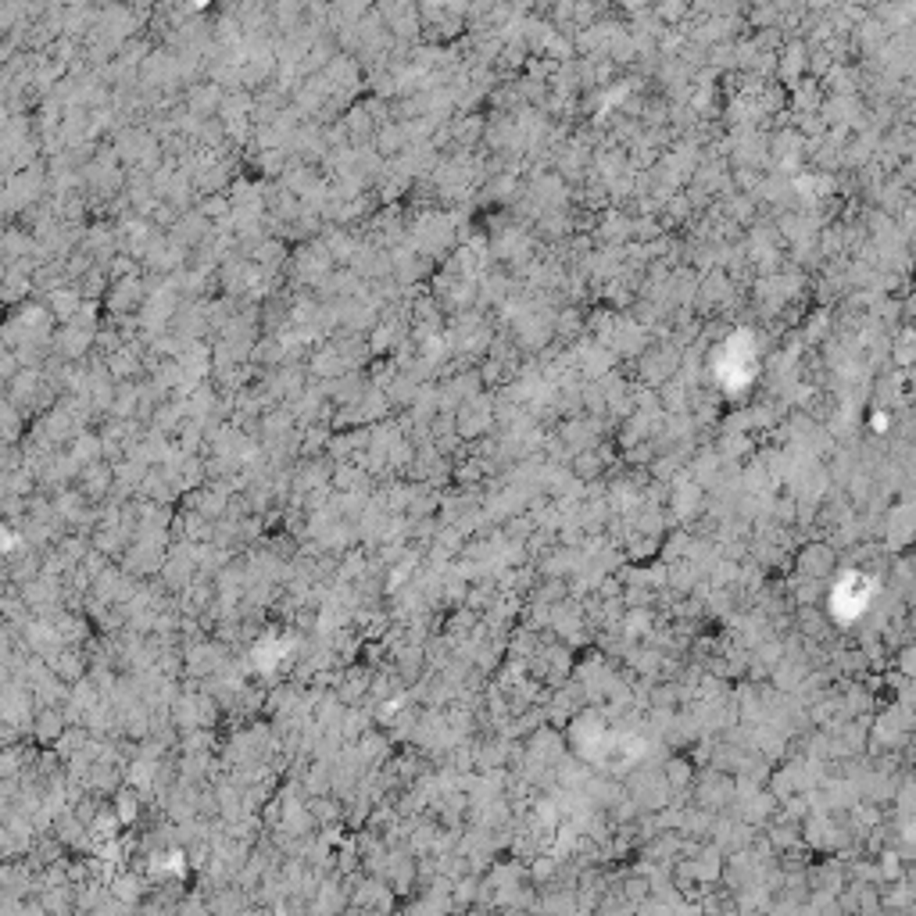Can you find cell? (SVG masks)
<instances>
[{
  "instance_id": "1",
  "label": "cell",
  "mask_w": 916,
  "mask_h": 916,
  "mask_svg": "<svg viewBox=\"0 0 916 916\" xmlns=\"http://www.w3.org/2000/svg\"><path fill=\"white\" fill-rule=\"evenodd\" d=\"M32 291V276H29V265H7L4 269V280H0V301L4 305H22Z\"/></svg>"
},
{
  "instance_id": "2",
  "label": "cell",
  "mask_w": 916,
  "mask_h": 916,
  "mask_svg": "<svg viewBox=\"0 0 916 916\" xmlns=\"http://www.w3.org/2000/svg\"><path fill=\"white\" fill-rule=\"evenodd\" d=\"M329 265H333V258L326 254L322 244H308L305 251L298 254V276H301L305 283H322L326 273H329Z\"/></svg>"
},
{
  "instance_id": "3",
  "label": "cell",
  "mask_w": 916,
  "mask_h": 916,
  "mask_svg": "<svg viewBox=\"0 0 916 916\" xmlns=\"http://www.w3.org/2000/svg\"><path fill=\"white\" fill-rule=\"evenodd\" d=\"M79 491L87 495V502H97V498H104L107 495V487L115 484V466H107V462H90L87 469H83V477H79Z\"/></svg>"
},
{
  "instance_id": "4",
  "label": "cell",
  "mask_w": 916,
  "mask_h": 916,
  "mask_svg": "<svg viewBox=\"0 0 916 916\" xmlns=\"http://www.w3.org/2000/svg\"><path fill=\"white\" fill-rule=\"evenodd\" d=\"M83 308V291L79 287H54L47 298V311L58 322H72V315Z\"/></svg>"
},
{
  "instance_id": "5",
  "label": "cell",
  "mask_w": 916,
  "mask_h": 916,
  "mask_svg": "<svg viewBox=\"0 0 916 916\" xmlns=\"http://www.w3.org/2000/svg\"><path fill=\"white\" fill-rule=\"evenodd\" d=\"M51 673L61 680V684H79L87 677V659L76 652V648H65L61 655L51 659Z\"/></svg>"
},
{
  "instance_id": "6",
  "label": "cell",
  "mask_w": 916,
  "mask_h": 916,
  "mask_svg": "<svg viewBox=\"0 0 916 916\" xmlns=\"http://www.w3.org/2000/svg\"><path fill=\"white\" fill-rule=\"evenodd\" d=\"M65 734V716L58 713L54 706H43L36 719H32V737L40 741V745H51V741H58Z\"/></svg>"
},
{
  "instance_id": "7",
  "label": "cell",
  "mask_w": 916,
  "mask_h": 916,
  "mask_svg": "<svg viewBox=\"0 0 916 916\" xmlns=\"http://www.w3.org/2000/svg\"><path fill=\"white\" fill-rule=\"evenodd\" d=\"M799 566H802V573L806 577H827L830 573V566H834V551L827 548V544H810V548H802V559H799Z\"/></svg>"
},
{
  "instance_id": "8",
  "label": "cell",
  "mask_w": 916,
  "mask_h": 916,
  "mask_svg": "<svg viewBox=\"0 0 916 916\" xmlns=\"http://www.w3.org/2000/svg\"><path fill=\"white\" fill-rule=\"evenodd\" d=\"M115 819L118 823H133L136 816H140V791H136V784H125V788H118V795H115Z\"/></svg>"
},
{
  "instance_id": "9",
  "label": "cell",
  "mask_w": 916,
  "mask_h": 916,
  "mask_svg": "<svg viewBox=\"0 0 916 916\" xmlns=\"http://www.w3.org/2000/svg\"><path fill=\"white\" fill-rule=\"evenodd\" d=\"M190 673H201V677H208V673H215L218 666H222V652L215 648V644H201V648H194L190 652Z\"/></svg>"
},
{
  "instance_id": "10",
  "label": "cell",
  "mask_w": 916,
  "mask_h": 916,
  "mask_svg": "<svg viewBox=\"0 0 916 916\" xmlns=\"http://www.w3.org/2000/svg\"><path fill=\"white\" fill-rule=\"evenodd\" d=\"M365 684H369V677L362 673V670H351L344 680H340V702H347V706H355V702H362L365 699Z\"/></svg>"
},
{
  "instance_id": "11",
  "label": "cell",
  "mask_w": 916,
  "mask_h": 916,
  "mask_svg": "<svg viewBox=\"0 0 916 916\" xmlns=\"http://www.w3.org/2000/svg\"><path fill=\"white\" fill-rule=\"evenodd\" d=\"M602 466H606V458H602V455H595V451H580V455L573 458V477H577V480H595V477H602Z\"/></svg>"
},
{
  "instance_id": "12",
  "label": "cell",
  "mask_w": 916,
  "mask_h": 916,
  "mask_svg": "<svg viewBox=\"0 0 916 916\" xmlns=\"http://www.w3.org/2000/svg\"><path fill=\"white\" fill-rule=\"evenodd\" d=\"M662 781H666V784L677 791V788H684V784L691 781V766H688V763H670V773H666Z\"/></svg>"
},
{
  "instance_id": "13",
  "label": "cell",
  "mask_w": 916,
  "mask_h": 916,
  "mask_svg": "<svg viewBox=\"0 0 916 916\" xmlns=\"http://www.w3.org/2000/svg\"><path fill=\"white\" fill-rule=\"evenodd\" d=\"M25 612H29V606L22 602V595H18V598H14V595H11V598H0V615H4V619H25Z\"/></svg>"
},
{
  "instance_id": "14",
  "label": "cell",
  "mask_w": 916,
  "mask_h": 916,
  "mask_svg": "<svg viewBox=\"0 0 916 916\" xmlns=\"http://www.w3.org/2000/svg\"><path fill=\"white\" fill-rule=\"evenodd\" d=\"M684 7H688V0H662V4H659V18L677 22V18L684 14Z\"/></svg>"
},
{
  "instance_id": "15",
  "label": "cell",
  "mask_w": 916,
  "mask_h": 916,
  "mask_svg": "<svg viewBox=\"0 0 916 916\" xmlns=\"http://www.w3.org/2000/svg\"><path fill=\"white\" fill-rule=\"evenodd\" d=\"M11 856H18V845H14L11 827H7V823H0V859H11Z\"/></svg>"
},
{
  "instance_id": "16",
  "label": "cell",
  "mask_w": 916,
  "mask_h": 916,
  "mask_svg": "<svg viewBox=\"0 0 916 916\" xmlns=\"http://www.w3.org/2000/svg\"><path fill=\"white\" fill-rule=\"evenodd\" d=\"M770 841H777V845H795V841H799V834H795V827L781 823V827H773V830H770Z\"/></svg>"
},
{
  "instance_id": "17",
  "label": "cell",
  "mask_w": 916,
  "mask_h": 916,
  "mask_svg": "<svg viewBox=\"0 0 916 916\" xmlns=\"http://www.w3.org/2000/svg\"><path fill=\"white\" fill-rule=\"evenodd\" d=\"M902 673H906V677L913 673V652H902Z\"/></svg>"
}]
</instances>
